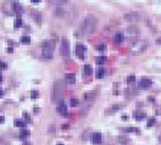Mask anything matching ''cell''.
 I'll list each match as a JSON object with an SVG mask.
<instances>
[{
    "instance_id": "ffe728a7",
    "label": "cell",
    "mask_w": 161,
    "mask_h": 145,
    "mask_svg": "<svg viewBox=\"0 0 161 145\" xmlns=\"http://www.w3.org/2000/svg\"><path fill=\"white\" fill-rule=\"evenodd\" d=\"M114 39H115V43H118V44L122 43V42H123V36H122V33H116Z\"/></svg>"
},
{
    "instance_id": "9c48e42d",
    "label": "cell",
    "mask_w": 161,
    "mask_h": 145,
    "mask_svg": "<svg viewBox=\"0 0 161 145\" xmlns=\"http://www.w3.org/2000/svg\"><path fill=\"white\" fill-rule=\"evenodd\" d=\"M43 49H50V50H54L55 48V43L53 42V40H45V42L42 44Z\"/></svg>"
},
{
    "instance_id": "44dd1931",
    "label": "cell",
    "mask_w": 161,
    "mask_h": 145,
    "mask_svg": "<svg viewBox=\"0 0 161 145\" xmlns=\"http://www.w3.org/2000/svg\"><path fill=\"white\" fill-rule=\"evenodd\" d=\"M96 63H99V65H103V63H105L108 61V59L105 58V56H98V58L95 59Z\"/></svg>"
},
{
    "instance_id": "e575fe53",
    "label": "cell",
    "mask_w": 161,
    "mask_h": 145,
    "mask_svg": "<svg viewBox=\"0 0 161 145\" xmlns=\"http://www.w3.org/2000/svg\"><path fill=\"white\" fill-rule=\"evenodd\" d=\"M6 51H7V53H9V54H11V53L14 51V49H12V48L10 46V48H7V50H6Z\"/></svg>"
},
{
    "instance_id": "ab89813d",
    "label": "cell",
    "mask_w": 161,
    "mask_h": 145,
    "mask_svg": "<svg viewBox=\"0 0 161 145\" xmlns=\"http://www.w3.org/2000/svg\"><path fill=\"white\" fill-rule=\"evenodd\" d=\"M3 95H4V93H3V90H1V89H0V98H1Z\"/></svg>"
},
{
    "instance_id": "52a82bcc",
    "label": "cell",
    "mask_w": 161,
    "mask_h": 145,
    "mask_svg": "<svg viewBox=\"0 0 161 145\" xmlns=\"http://www.w3.org/2000/svg\"><path fill=\"white\" fill-rule=\"evenodd\" d=\"M58 111L59 114L62 115V116H66L67 115V107H66V102L63 100H60L58 102Z\"/></svg>"
},
{
    "instance_id": "8992f818",
    "label": "cell",
    "mask_w": 161,
    "mask_h": 145,
    "mask_svg": "<svg viewBox=\"0 0 161 145\" xmlns=\"http://www.w3.org/2000/svg\"><path fill=\"white\" fill-rule=\"evenodd\" d=\"M85 46L82 45V44H78L75 46V53L78 55V58L79 59H84V53H85Z\"/></svg>"
},
{
    "instance_id": "ee69618b",
    "label": "cell",
    "mask_w": 161,
    "mask_h": 145,
    "mask_svg": "<svg viewBox=\"0 0 161 145\" xmlns=\"http://www.w3.org/2000/svg\"><path fill=\"white\" fill-rule=\"evenodd\" d=\"M58 145H63V144H58Z\"/></svg>"
},
{
    "instance_id": "7c38bea8",
    "label": "cell",
    "mask_w": 161,
    "mask_h": 145,
    "mask_svg": "<svg viewBox=\"0 0 161 145\" xmlns=\"http://www.w3.org/2000/svg\"><path fill=\"white\" fill-rule=\"evenodd\" d=\"M95 96H96V93H95V92L85 93V94H84V100H87V101H93Z\"/></svg>"
},
{
    "instance_id": "ac0fdd59",
    "label": "cell",
    "mask_w": 161,
    "mask_h": 145,
    "mask_svg": "<svg viewBox=\"0 0 161 145\" xmlns=\"http://www.w3.org/2000/svg\"><path fill=\"white\" fill-rule=\"evenodd\" d=\"M83 70H84V75H85L87 77H89V76L92 75V72H93V68H92L90 65H85Z\"/></svg>"
},
{
    "instance_id": "83f0119b",
    "label": "cell",
    "mask_w": 161,
    "mask_h": 145,
    "mask_svg": "<svg viewBox=\"0 0 161 145\" xmlns=\"http://www.w3.org/2000/svg\"><path fill=\"white\" fill-rule=\"evenodd\" d=\"M38 96H39V93H38V92H36V90H32V92H31V98H32V99H37Z\"/></svg>"
},
{
    "instance_id": "e0dca14e",
    "label": "cell",
    "mask_w": 161,
    "mask_h": 145,
    "mask_svg": "<svg viewBox=\"0 0 161 145\" xmlns=\"http://www.w3.org/2000/svg\"><path fill=\"white\" fill-rule=\"evenodd\" d=\"M29 134H31V132H29L28 129H22V131L20 132V139H22V140L27 139L28 136H29Z\"/></svg>"
},
{
    "instance_id": "836d02e7",
    "label": "cell",
    "mask_w": 161,
    "mask_h": 145,
    "mask_svg": "<svg viewBox=\"0 0 161 145\" xmlns=\"http://www.w3.org/2000/svg\"><path fill=\"white\" fill-rule=\"evenodd\" d=\"M4 121H5V117L4 116H0V124L4 123Z\"/></svg>"
},
{
    "instance_id": "d590c367",
    "label": "cell",
    "mask_w": 161,
    "mask_h": 145,
    "mask_svg": "<svg viewBox=\"0 0 161 145\" xmlns=\"http://www.w3.org/2000/svg\"><path fill=\"white\" fill-rule=\"evenodd\" d=\"M156 44H159V45H161V37L156 39Z\"/></svg>"
},
{
    "instance_id": "cb8c5ba5",
    "label": "cell",
    "mask_w": 161,
    "mask_h": 145,
    "mask_svg": "<svg viewBox=\"0 0 161 145\" xmlns=\"http://www.w3.org/2000/svg\"><path fill=\"white\" fill-rule=\"evenodd\" d=\"M15 28H20L21 26H22V18L21 17H19V18H16L15 20Z\"/></svg>"
},
{
    "instance_id": "1f68e13d",
    "label": "cell",
    "mask_w": 161,
    "mask_h": 145,
    "mask_svg": "<svg viewBox=\"0 0 161 145\" xmlns=\"http://www.w3.org/2000/svg\"><path fill=\"white\" fill-rule=\"evenodd\" d=\"M7 67V65L4 62V61H0V70H5Z\"/></svg>"
},
{
    "instance_id": "7a4b0ae2",
    "label": "cell",
    "mask_w": 161,
    "mask_h": 145,
    "mask_svg": "<svg viewBox=\"0 0 161 145\" xmlns=\"http://www.w3.org/2000/svg\"><path fill=\"white\" fill-rule=\"evenodd\" d=\"M65 89H66V82L63 80H56L54 84V94H53V99L56 101L62 100V96L65 94Z\"/></svg>"
},
{
    "instance_id": "7bdbcfd3",
    "label": "cell",
    "mask_w": 161,
    "mask_h": 145,
    "mask_svg": "<svg viewBox=\"0 0 161 145\" xmlns=\"http://www.w3.org/2000/svg\"><path fill=\"white\" fill-rule=\"evenodd\" d=\"M23 145H32V144H31V143H25Z\"/></svg>"
},
{
    "instance_id": "30bf717a",
    "label": "cell",
    "mask_w": 161,
    "mask_h": 145,
    "mask_svg": "<svg viewBox=\"0 0 161 145\" xmlns=\"http://www.w3.org/2000/svg\"><path fill=\"white\" fill-rule=\"evenodd\" d=\"M65 80L70 84H73L76 82V76L73 73H66L65 75Z\"/></svg>"
},
{
    "instance_id": "2e32d148",
    "label": "cell",
    "mask_w": 161,
    "mask_h": 145,
    "mask_svg": "<svg viewBox=\"0 0 161 145\" xmlns=\"http://www.w3.org/2000/svg\"><path fill=\"white\" fill-rule=\"evenodd\" d=\"M92 139H93L94 144H100L101 143V134L100 133H94L93 136H92Z\"/></svg>"
},
{
    "instance_id": "5b68a950",
    "label": "cell",
    "mask_w": 161,
    "mask_h": 145,
    "mask_svg": "<svg viewBox=\"0 0 161 145\" xmlns=\"http://www.w3.org/2000/svg\"><path fill=\"white\" fill-rule=\"evenodd\" d=\"M145 48H147V43L145 42H137L133 45L132 51L134 54H140V53H143L144 50H145Z\"/></svg>"
},
{
    "instance_id": "60d3db41",
    "label": "cell",
    "mask_w": 161,
    "mask_h": 145,
    "mask_svg": "<svg viewBox=\"0 0 161 145\" xmlns=\"http://www.w3.org/2000/svg\"><path fill=\"white\" fill-rule=\"evenodd\" d=\"M3 82V76H1V73H0V83Z\"/></svg>"
},
{
    "instance_id": "603a6c76",
    "label": "cell",
    "mask_w": 161,
    "mask_h": 145,
    "mask_svg": "<svg viewBox=\"0 0 161 145\" xmlns=\"http://www.w3.org/2000/svg\"><path fill=\"white\" fill-rule=\"evenodd\" d=\"M104 76H105V70H104V68H99L98 70V73H96V78H103Z\"/></svg>"
},
{
    "instance_id": "5bb4252c",
    "label": "cell",
    "mask_w": 161,
    "mask_h": 145,
    "mask_svg": "<svg viewBox=\"0 0 161 145\" xmlns=\"http://www.w3.org/2000/svg\"><path fill=\"white\" fill-rule=\"evenodd\" d=\"M145 117H147V115H145V112H143V111H138V112H135V114H134V118L137 121H142Z\"/></svg>"
},
{
    "instance_id": "484cf974",
    "label": "cell",
    "mask_w": 161,
    "mask_h": 145,
    "mask_svg": "<svg viewBox=\"0 0 161 145\" xmlns=\"http://www.w3.org/2000/svg\"><path fill=\"white\" fill-rule=\"evenodd\" d=\"M127 82L130 83V84L134 83V82H135V77H134L133 75H132V76H128V77H127Z\"/></svg>"
},
{
    "instance_id": "277c9868",
    "label": "cell",
    "mask_w": 161,
    "mask_h": 145,
    "mask_svg": "<svg viewBox=\"0 0 161 145\" xmlns=\"http://www.w3.org/2000/svg\"><path fill=\"white\" fill-rule=\"evenodd\" d=\"M70 51V46H68V40L66 38L61 39V44H60V54L62 56H67Z\"/></svg>"
},
{
    "instance_id": "7402d4cb",
    "label": "cell",
    "mask_w": 161,
    "mask_h": 145,
    "mask_svg": "<svg viewBox=\"0 0 161 145\" xmlns=\"http://www.w3.org/2000/svg\"><path fill=\"white\" fill-rule=\"evenodd\" d=\"M14 124H15L16 127H20V128H25V126H26V123L23 122V121H21V119H15Z\"/></svg>"
},
{
    "instance_id": "f35d334b",
    "label": "cell",
    "mask_w": 161,
    "mask_h": 145,
    "mask_svg": "<svg viewBox=\"0 0 161 145\" xmlns=\"http://www.w3.org/2000/svg\"><path fill=\"white\" fill-rule=\"evenodd\" d=\"M32 3H40V0H31Z\"/></svg>"
},
{
    "instance_id": "9a60e30c",
    "label": "cell",
    "mask_w": 161,
    "mask_h": 145,
    "mask_svg": "<svg viewBox=\"0 0 161 145\" xmlns=\"http://www.w3.org/2000/svg\"><path fill=\"white\" fill-rule=\"evenodd\" d=\"M42 56H43V58H45V59H51L53 58V50H50V49H43Z\"/></svg>"
},
{
    "instance_id": "4316f807",
    "label": "cell",
    "mask_w": 161,
    "mask_h": 145,
    "mask_svg": "<svg viewBox=\"0 0 161 145\" xmlns=\"http://www.w3.org/2000/svg\"><path fill=\"white\" fill-rule=\"evenodd\" d=\"M78 100L77 99H71V102H70V105L72 106V107H75V106H78Z\"/></svg>"
},
{
    "instance_id": "b9f144b4",
    "label": "cell",
    "mask_w": 161,
    "mask_h": 145,
    "mask_svg": "<svg viewBox=\"0 0 161 145\" xmlns=\"http://www.w3.org/2000/svg\"><path fill=\"white\" fill-rule=\"evenodd\" d=\"M38 111H39V109H38V107H34V112H36V114H37Z\"/></svg>"
},
{
    "instance_id": "d6a6232c",
    "label": "cell",
    "mask_w": 161,
    "mask_h": 145,
    "mask_svg": "<svg viewBox=\"0 0 161 145\" xmlns=\"http://www.w3.org/2000/svg\"><path fill=\"white\" fill-rule=\"evenodd\" d=\"M96 49H99V50H104V49H105V45H98V46H96Z\"/></svg>"
},
{
    "instance_id": "8d00e7d4",
    "label": "cell",
    "mask_w": 161,
    "mask_h": 145,
    "mask_svg": "<svg viewBox=\"0 0 161 145\" xmlns=\"http://www.w3.org/2000/svg\"><path fill=\"white\" fill-rule=\"evenodd\" d=\"M67 128H68V124H63L62 126V129H67Z\"/></svg>"
},
{
    "instance_id": "d6986e66",
    "label": "cell",
    "mask_w": 161,
    "mask_h": 145,
    "mask_svg": "<svg viewBox=\"0 0 161 145\" xmlns=\"http://www.w3.org/2000/svg\"><path fill=\"white\" fill-rule=\"evenodd\" d=\"M48 1L53 5H62V4H66L67 0H48Z\"/></svg>"
},
{
    "instance_id": "f6af8a7d",
    "label": "cell",
    "mask_w": 161,
    "mask_h": 145,
    "mask_svg": "<svg viewBox=\"0 0 161 145\" xmlns=\"http://www.w3.org/2000/svg\"><path fill=\"white\" fill-rule=\"evenodd\" d=\"M160 140H161V138H160Z\"/></svg>"
},
{
    "instance_id": "3957f363",
    "label": "cell",
    "mask_w": 161,
    "mask_h": 145,
    "mask_svg": "<svg viewBox=\"0 0 161 145\" xmlns=\"http://www.w3.org/2000/svg\"><path fill=\"white\" fill-rule=\"evenodd\" d=\"M125 20H127L128 22H139L142 20V16L139 12H134V11H131V12H127L125 14Z\"/></svg>"
},
{
    "instance_id": "6da1fadb",
    "label": "cell",
    "mask_w": 161,
    "mask_h": 145,
    "mask_svg": "<svg viewBox=\"0 0 161 145\" xmlns=\"http://www.w3.org/2000/svg\"><path fill=\"white\" fill-rule=\"evenodd\" d=\"M98 28V20L94 16H87L83 22V32L85 34H93Z\"/></svg>"
},
{
    "instance_id": "74e56055",
    "label": "cell",
    "mask_w": 161,
    "mask_h": 145,
    "mask_svg": "<svg viewBox=\"0 0 161 145\" xmlns=\"http://www.w3.org/2000/svg\"><path fill=\"white\" fill-rule=\"evenodd\" d=\"M54 132H55V131H54V126H51V127H50V133H54Z\"/></svg>"
},
{
    "instance_id": "8fae6325",
    "label": "cell",
    "mask_w": 161,
    "mask_h": 145,
    "mask_svg": "<svg viewBox=\"0 0 161 145\" xmlns=\"http://www.w3.org/2000/svg\"><path fill=\"white\" fill-rule=\"evenodd\" d=\"M31 12H32L31 15H32V17H33V20H34V21H37L38 23H39L40 21H42V14H40L39 11H36V10H32Z\"/></svg>"
},
{
    "instance_id": "4dcf8cb0",
    "label": "cell",
    "mask_w": 161,
    "mask_h": 145,
    "mask_svg": "<svg viewBox=\"0 0 161 145\" xmlns=\"http://www.w3.org/2000/svg\"><path fill=\"white\" fill-rule=\"evenodd\" d=\"M127 132H137V133H139V129H138V128L130 127V128H127Z\"/></svg>"
},
{
    "instance_id": "d4e9b609",
    "label": "cell",
    "mask_w": 161,
    "mask_h": 145,
    "mask_svg": "<svg viewBox=\"0 0 161 145\" xmlns=\"http://www.w3.org/2000/svg\"><path fill=\"white\" fill-rule=\"evenodd\" d=\"M21 42H22V44H31V38L29 37H27V36H25V37H22L21 38Z\"/></svg>"
},
{
    "instance_id": "f1b7e54d",
    "label": "cell",
    "mask_w": 161,
    "mask_h": 145,
    "mask_svg": "<svg viewBox=\"0 0 161 145\" xmlns=\"http://www.w3.org/2000/svg\"><path fill=\"white\" fill-rule=\"evenodd\" d=\"M23 118H25L27 122H32V119H31V116L27 114V112H23Z\"/></svg>"
},
{
    "instance_id": "4fadbf2b",
    "label": "cell",
    "mask_w": 161,
    "mask_h": 145,
    "mask_svg": "<svg viewBox=\"0 0 161 145\" xmlns=\"http://www.w3.org/2000/svg\"><path fill=\"white\" fill-rule=\"evenodd\" d=\"M12 9H14V11L16 12V14H22L23 12V9H22V6L19 4V3H14L12 4Z\"/></svg>"
},
{
    "instance_id": "ba28073f",
    "label": "cell",
    "mask_w": 161,
    "mask_h": 145,
    "mask_svg": "<svg viewBox=\"0 0 161 145\" xmlns=\"http://www.w3.org/2000/svg\"><path fill=\"white\" fill-rule=\"evenodd\" d=\"M151 84H152V82H151L150 79L142 78L140 82H139V88H140V89H148L149 87H151Z\"/></svg>"
},
{
    "instance_id": "f546056e",
    "label": "cell",
    "mask_w": 161,
    "mask_h": 145,
    "mask_svg": "<svg viewBox=\"0 0 161 145\" xmlns=\"http://www.w3.org/2000/svg\"><path fill=\"white\" fill-rule=\"evenodd\" d=\"M155 124V118H150L149 121H148V127H152V126H154Z\"/></svg>"
}]
</instances>
